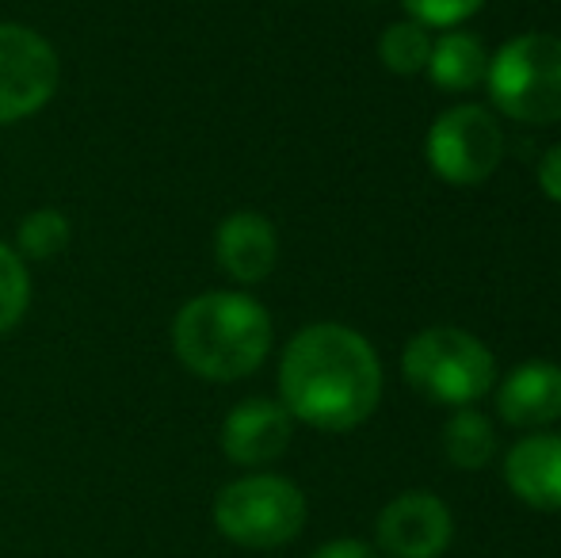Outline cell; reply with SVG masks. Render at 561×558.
Returning a JSON list of instances; mask_svg holds the SVG:
<instances>
[{
    "label": "cell",
    "instance_id": "1",
    "mask_svg": "<svg viewBox=\"0 0 561 558\" xmlns=\"http://www.w3.org/2000/svg\"><path fill=\"white\" fill-rule=\"evenodd\" d=\"M279 402L318 432L359 429L382 402V364L359 329L313 321L287 341L279 360Z\"/></svg>",
    "mask_w": 561,
    "mask_h": 558
},
{
    "label": "cell",
    "instance_id": "2",
    "mask_svg": "<svg viewBox=\"0 0 561 558\" xmlns=\"http://www.w3.org/2000/svg\"><path fill=\"white\" fill-rule=\"evenodd\" d=\"M172 349L199 379L237 383L272 352V314L244 291H203L180 306Z\"/></svg>",
    "mask_w": 561,
    "mask_h": 558
},
{
    "label": "cell",
    "instance_id": "3",
    "mask_svg": "<svg viewBox=\"0 0 561 558\" xmlns=\"http://www.w3.org/2000/svg\"><path fill=\"white\" fill-rule=\"evenodd\" d=\"M401 375L405 383L436 406L481 402L496 387V360L473 333L458 326L421 329L401 352Z\"/></svg>",
    "mask_w": 561,
    "mask_h": 558
},
{
    "label": "cell",
    "instance_id": "4",
    "mask_svg": "<svg viewBox=\"0 0 561 558\" xmlns=\"http://www.w3.org/2000/svg\"><path fill=\"white\" fill-rule=\"evenodd\" d=\"M489 96L504 119L524 127L561 123V38L550 31H524L489 58Z\"/></svg>",
    "mask_w": 561,
    "mask_h": 558
},
{
    "label": "cell",
    "instance_id": "5",
    "mask_svg": "<svg viewBox=\"0 0 561 558\" xmlns=\"http://www.w3.org/2000/svg\"><path fill=\"white\" fill-rule=\"evenodd\" d=\"M306 516V493L283 475H256L233 478L218 490L215 498V528L229 544L249 547V551H275L302 536Z\"/></svg>",
    "mask_w": 561,
    "mask_h": 558
},
{
    "label": "cell",
    "instance_id": "6",
    "mask_svg": "<svg viewBox=\"0 0 561 558\" xmlns=\"http://www.w3.org/2000/svg\"><path fill=\"white\" fill-rule=\"evenodd\" d=\"M428 164L455 187H478L496 172L504 157V127L489 107L458 104L436 115L428 130Z\"/></svg>",
    "mask_w": 561,
    "mask_h": 558
},
{
    "label": "cell",
    "instance_id": "7",
    "mask_svg": "<svg viewBox=\"0 0 561 558\" xmlns=\"http://www.w3.org/2000/svg\"><path fill=\"white\" fill-rule=\"evenodd\" d=\"M58 50L23 23H0V123L43 112L58 92Z\"/></svg>",
    "mask_w": 561,
    "mask_h": 558
},
{
    "label": "cell",
    "instance_id": "8",
    "mask_svg": "<svg viewBox=\"0 0 561 558\" xmlns=\"http://www.w3.org/2000/svg\"><path fill=\"white\" fill-rule=\"evenodd\" d=\"M455 539L447 501L428 490H405L386 501L375 521V544L386 558H439Z\"/></svg>",
    "mask_w": 561,
    "mask_h": 558
},
{
    "label": "cell",
    "instance_id": "9",
    "mask_svg": "<svg viewBox=\"0 0 561 558\" xmlns=\"http://www.w3.org/2000/svg\"><path fill=\"white\" fill-rule=\"evenodd\" d=\"M295 440V418L275 398H244L222 421V452L237 467H267Z\"/></svg>",
    "mask_w": 561,
    "mask_h": 558
},
{
    "label": "cell",
    "instance_id": "10",
    "mask_svg": "<svg viewBox=\"0 0 561 558\" xmlns=\"http://www.w3.org/2000/svg\"><path fill=\"white\" fill-rule=\"evenodd\" d=\"M496 413L512 429L542 432L561 421V364L554 360H524L496 383Z\"/></svg>",
    "mask_w": 561,
    "mask_h": 558
},
{
    "label": "cell",
    "instance_id": "11",
    "mask_svg": "<svg viewBox=\"0 0 561 558\" xmlns=\"http://www.w3.org/2000/svg\"><path fill=\"white\" fill-rule=\"evenodd\" d=\"M504 482L539 513H561V432H531L504 455Z\"/></svg>",
    "mask_w": 561,
    "mask_h": 558
},
{
    "label": "cell",
    "instance_id": "12",
    "mask_svg": "<svg viewBox=\"0 0 561 558\" xmlns=\"http://www.w3.org/2000/svg\"><path fill=\"white\" fill-rule=\"evenodd\" d=\"M215 257L233 283H264L279 261V234L256 210H233L215 234Z\"/></svg>",
    "mask_w": 561,
    "mask_h": 558
},
{
    "label": "cell",
    "instance_id": "13",
    "mask_svg": "<svg viewBox=\"0 0 561 558\" xmlns=\"http://www.w3.org/2000/svg\"><path fill=\"white\" fill-rule=\"evenodd\" d=\"M424 69H428L436 89L470 92L485 81L489 50L478 35H470V31H444L439 38H432V54H428V66Z\"/></svg>",
    "mask_w": 561,
    "mask_h": 558
},
{
    "label": "cell",
    "instance_id": "14",
    "mask_svg": "<svg viewBox=\"0 0 561 558\" xmlns=\"http://www.w3.org/2000/svg\"><path fill=\"white\" fill-rule=\"evenodd\" d=\"M444 455L458 470H481L496 455V429L481 410L466 406L444 424Z\"/></svg>",
    "mask_w": 561,
    "mask_h": 558
},
{
    "label": "cell",
    "instance_id": "15",
    "mask_svg": "<svg viewBox=\"0 0 561 558\" xmlns=\"http://www.w3.org/2000/svg\"><path fill=\"white\" fill-rule=\"evenodd\" d=\"M428 54H432V35L416 20H398L378 35V58L398 77L421 73L428 66Z\"/></svg>",
    "mask_w": 561,
    "mask_h": 558
},
{
    "label": "cell",
    "instance_id": "16",
    "mask_svg": "<svg viewBox=\"0 0 561 558\" xmlns=\"http://www.w3.org/2000/svg\"><path fill=\"white\" fill-rule=\"evenodd\" d=\"M69 234L73 230H69V218L61 215V210L38 207L20 223V234H15L20 249H15V253L31 257V261H54L58 253H66Z\"/></svg>",
    "mask_w": 561,
    "mask_h": 558
},
{
    "label": "cell",
    "instance_id": "17",
    "mask_svg": "<svg viewBox=\"0 0 561 558\" xmlns=\"http://www.w3.org/2000/svg\"><path fill=\"white\" fill-rule=\"evenodd\" d=\"M27 303H31L27 264H23V257L12 246L0 241V337L20 326L23 314H27Z\"/></svg>",
    "mask_w": 561,
    "mask_h": 558
},
{
    "label": "cell",
    "instance_id": "18",
    "mask_svg": "<svg viewBox=\"0 0 561 558\" xmlns=\"http://www.w3.org/2000/svg\"><path fill=\"white\" fill-rule=\"evenodd\" d=\"M409 12V20H416L421 27H458L466 23L473 12H481L485 0H401Z\"/></svg>",
    "mask_w": 561,
    "mask_h": 558
},
{
    "label": "cell",
    "instance_id": "19",
    "mask_svg": "<svg viewBox=\"0 0 561 558\" xmlns=\"http://www.w3.org/2000/svg\"><path fill=\"white\" fill-rule=\"evenodd\" d=\"M539 187H542V195H547V200L561 203V141L542 153V161H539Z\"/></svg>",
    "mask_w": 561,
    "mask_h": 558
},
{
    "label": "cell",
    "instance_id": "20",
    "mask_svg": "<svg viewBox=\"0 0 561 558\" xmlns=\"http://www.w3.org/2000/svg\"><path fill=\"white\" fill-rule=\"evenodd\" d=\"M310 558H382L378 547L363 544V539H333V544L318 547Z\"/></svg>",
    "mask_w": 561,
    "mask_h": 558
}]
</instances>
